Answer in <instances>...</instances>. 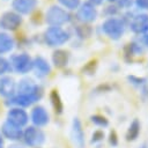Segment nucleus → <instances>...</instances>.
Instances as JSON below:
<instances>
[{
    "label": "nucleus",
    "instance_id": "1",
    "mask_svg": "<svg viewBox=\"0 0 148 148\" xmlns=\"http://www.w3.org/2000/svg\"><path fill=\"white\" fill-rule=\"evenodd\" d=\"M69 39V35L60 27H50L44 32V40L49 46H59Z\"/></svg>",
    "mask_w": 148,
    "mask_h": 148
},
{
    "label": "nucleus",
    "instance_id": "2",
    "mask_svg": "<svg viewBox=\"0 0 148 148\" xmlns=\"http://www.w3.org/2000/svg\"><path fill=\"white\" fill-rule=\"evenodd\" d=\"M102 30L103 32L109 36L111 39H119L124 31H125V23L123 20L117 18V17H109L105 20L102 24Z\"/></svg>",
    "mask_w": 148,
    "mask_h": 148
},
{
    "label": "nucleus",
    "instance_id": "3",
    "mask_svg": "<svg viewBox=\"0 0 148 148\" xmlns=\"http://www.w3.org/2000/svg\"><path fill=\"white\" fill-rule=\"evenodd\" d=\"M71 15L59 6H51L45 15V21L51 27H60L69 21Z\"/></svg>",
    "mask_w": 148,
    "mask_h": 148
},
{
    "label": "nucleus",
    "instance_id": "4",
    "mask_svg": "<svg viewBox=\"0 0 148 148\" xmlns=\"http://www.w3.org/2000/svg\"><path fill=\"white\" fill-rule=\"evenodd\" d=\"M10 67L20 74H25L34 68V61L27 53L15 54L10 58Z\"/></svg>",
    "mask_w": 148,
    "mask_h": 148
},
{
    "label": "nucleus",
    "instance_id": "5",
    "mask_svg": "<svg viewBox=\"0 0 148 148\" xmlns=\"http://www.w3.org/2000/svg\"><path fill=\"white\" fill-rule=\"evenodd\" d=\"M22 138L24 139V142L29 146V147H38L40 146L44 140H45V135L44 133L35 127V126H29L23 131V135Z\"/></svg>",
    "mask_w": 148,
    "mask_h": 148
},
{
    "label": "nucleus",
    "instance_id": "6",
    "mask_svg": "<svg viewBox=\"0 0 148 148\" xmlns=\"http://www.w3.org/2000/svg\"><path fill=\"white\" fill-rule=\"evenodd\" d=\"M17 90H18V94L31 95V96H35L37 99H40V97L43 96L42 87L36 84L31 79H22L18 82Z\"/></svg>",
    "mask_w": 148,
    "mask_h": 148
},
{
    "label": "nucleus",
    "instance_id": "7",
    "mask_svg": "<svg viewBox=\"0 0 148 148\" xmlns=\"http://www.w3.org/2000/svg\"><path fill=\"white\" fill-rule=\"evenodd\" d=\"M7 121L16 127H23L29 121L28 113L21 108H12L7 113Z\"/></svg>",
    "mask_w": 148,
    "mask_h": 148
},
{
    "label": "nucleus",
    "instance_id": "8",
    "mask_svg": "<svg viewBox=\"0 0 148 148\" xmlns=\"http://www.w3.org/2000/svg\"><path fill=\"white\" fill-rule=\"evenodd\" d=\"M22 23V17L20 16V14L15 13V12H6L2 14L1 18H0V25L1 28L6 29V30H16Z\"/></svg>",
    "mask_w": 148,
    "mask_h": 148
},
{
    "label": "nucleus",
    "instance_id": "9",
    "mask_svg": "<svg viewBox=\"0 0 148 148\" xmlns=\"http://www.w3.org/2000/svg\"><path fill=\"white\" fill-rule=\"evenodd\" d=\"M77 18L84 23H89L96 20L97 17V10L95 6H92L90 2H84L81 5V7L77 9Z\"/></svg>",
    "mask_w": 148,
    "mask_h": 148
},
{
    "label": "nucleus",
    "instance_id": "10",
    "mask_svg": "<svg viewBox=\"0 0 148 148\" xmlns=\"http://www.w3.org/2000/svg\"><path fill=\"white\" fill-rule=\"evenodd\" d=\"M130 28L135 34H143L148 30V14H136L130 21Z\"/></svg>",
    "mask_w": 148,
    "mask_h": 148
},
{
    "label": "nucleus",
    "instance_id": "11",
    "mask_svg": "<svg viewBox=\"0 0 148 148\" xmlns=\"http://www.w3.org/2000/svg\"><path fill=\"white\" fill-rule=\"evenodd\" d=\"M72 140L73 143L77 148H83L84 147V133L82 130L81 121L79 118H74L73 125H72Z\"/></svg>",
    "mask_w": 148,
    "mask_h": 148
},
{
    "label": "nucleus",
    "instance_id": "12",
    "mask_svg": "<svg viewBox=\"0 0 148 148\" xmlns=\"http://www.w3.org/2000/svg\"><path fill=\"white\" fill-rule=\"evenodd\" d=\"M1 132H2V135L10 140V141H17L22 138L23 135V132L20 127H16L12 124H9L8 121H5L1 126Z\"/></svg>",
    "mask_w": 148,
    "mask_h": 148
},
{
    "label": "nucleus",
    "instance_id": "13",
    "mask_svg": "<svg viewBox=\"0 0 148 148\" xmlns=\"http://www.w3.org/2000/svg\"><path fill=\"white\" fill-rule=\"evenodd\" d=\"M31 121L36 126H44L49 123V113L45 108L38 105L35 106L31 111Z\"/></svg>",
    "mask_w": 148,
    "mask_h": 148
},
{
    "label": "nucleus",
    "instance_id": "14",
    "mask_svg": "<svg viewBox=\"0 0 148 148\" xmlns=\"http://www.w3.org/2000/svg\"><path fill=\"white\" fill-rule=\"evenodd\" d=\"M37 5V0H14L13 8L17 14H29Z\"/></svg>",
    "mask_w": 148,
    "mask_h": 148
},
{
    "label": "nucleus",
    "instance_id": "15",
    "mask_svg": "<svg viewBox=\"0 0 148 148\" xmlns=\"http://www.w3.org/2000/svg\"><path fill=\"white\" fill-rule=\"evenodd\" d=\"M15 91V82L10 76L0 77V95L3 97H12Z\"/></svg>",
    "mask_w": 148,
    "mask_h": 148
},
{
    "label": "nucleus",
    "instance_id": "16",
    "mask_svg": "<svg viewBox=\"0 0 148 148\" xmlns=\"http://www.w3.org/2000/svg\"><path fill=\"white\" fill-rule=\"evenodd\" d=\"M32 61H34V67H35V69H36L37 76H40V77H42V76H45V75L50 74L51 67H50L49 62H47L43 57L38 56V57H36Z\"/></svg>",
    "mask_w": 148,
    "mask_h": 148
},
{
    "label": "nucleus",
    "instance_id": "17",
    "mask_svg": "<svg viewBox=\"0 0 148 148\" xmlns=\"http://www.w3.org/2000/svg\"><path fill=\"white\" fill-rule=\"evenodd\" d=\"M38 99L35 97V96H31V95H23V94H18V95H16V96H14L12 99H10V104H14V105H16V106H23V108H25V106H29V105H31L32 103H35V102H37Z\"/></svg>",
    "mask_w": 148,
    "mask_h": 148
},
{
    "label": "nucleus",
    "instance_id": "18",
    "mask_svg": "<svg viewBox=\"0 0 148 148\" xmlns=\"http://www.w3.org/2000/svg\"><path fill=\"white\" fill-rule=\"evenodd\" d=\"M68 58H69V54L65 50H56L52 53V62L58 68L65 67L68 62Z\"/></svg>",
    "mask_w": 148,
    "mask_h": 148
},
{
    "label": "nucleus",
    "instance_id": "19",
    "mask_svg": "<svg viewBox=\"0 0 148 148\" xmlns=\"http://www.w3.org/2000/svg\"><path fill=\"white\" fill-rule=\"evenodd\" d=\"M13 47H14L13 38L6 32H0V54L10 52Z\"/></svg>",
    "mask_w": 148,
    "mask_h": 148
},
{
    "label": "nucleus",
    "instance_id": "20",
    "mask_svg": "<svg viewBox=\"0 0 148 148\" xmlns=\"http://www.w3.org/2000/svg\"><path fill=\"white\" fill-rule=\"evenodd\" d=\"M139 134H140V123H139L138 119H134L131 123V125H130V127L127 130L126 139L128 141H133L139 136Z\"/></svg>",
    "mask_w": 148,
    "mask_h": 148
},
{
    "label": "nucleus",
    "instance_id": "21",
    "mask_svg": "<svg viewBox=\"0 0 148 148\" xmlns=\"http://www.w3.org/2000/svg\"><path fill=\"white\" fill-rule=\"evenodd\" d=\"M50 99H51V104H52L54 111H56L57 113H61L64 106H62V102H61L60 96H59V94L57 92V90H52V91H51V94H50Z\"/></svg>",
    "mask_w": 148,
    "mask_h": 148
},
{
    "label": "nucleus",
    "instance_id": "22",
    "mask_svg": "<svg viewBox=\"0 0 148 148\" xmlns=\"http://www.w3.org/2000/svg\"><path fill=\"white\" fill-rule=\"evenodd\" d=\"M124 52H125V58H127V57L132 58L133 56H136V54L142 53V49H141V46H140L139 44H136V43H130V44H127V45L125 46Z\"/></svg>",
    "mask_w": 148,
    "mask_h": 148
},
{
    "label": "nucleus",
    "instance_id": "23",
    "mask_svg": "<svg viewBox=\"0 0 148 148\" xmlns=\"http://www.w3.org/2000/svg\"><path fill=\"white\" fill-rule=\"evenodd\" d=\"M75 31H76V35H77L80 38H88L89 36H91L92 28H91L90 25L82 24V25H77V27L75 28Z\"/></svg>",
    "mask_w": 148,
    "mask_h": 148
},
{
    "label": "nucleus",
    "instance_id": "24",
    "mask_svg": "<svg viewBox=\"0 0 148 148\" xmlns=\"http://www.w3.org/2000/svg\"><path fill=\"white\" fill-rule=\"evenodd\" d=\"M90 119H91V121H92L95 125H97V126H99V127H106V126L109 125V120H108L105 117L101 116V114L91 116Z\"/></svg>",
    "mask_w": 148,
    "mask_h": 148
},
{
    "label": "nucleus",
    "instance_id": "25",
    "mask_svg": "<svg viewBox=\"0 0 148 148\" xmlns=\"http://www.w3.org/2000/svg\"><path fill=\"white\" fill-rule=\"evenodd\" d=\"M67 9H75L80 5V0H58Z\"/></svg>",
    "mask_w": 148,
    "mask_h": 148
},
{
    "label": "nucleus",
    "instance_id": "26",
    "mask_svg": "<svg viewBox=\"0 0 148 148\" xmlns=\"http://www.w3.org/2000/svg\"><path fill=\"white\" fill-rule=\"evenodd\" d=\"M12 67H10V64L7 59H5L3 57H0V75L5 74L6 72L10 71Z\"/></svg>",
    "mask_w": 148,
    "mask_h": 148
},
{
    "label": "nucleus",
    "instance_id": "27",
    "mask_svg": "<svg viewBox=\"0 0 148 148\" xmlns=\"http://www.w3.org/2000/svg\"><path fill=\"white\" fill-rule=\"evenodd\" d=\"M127 79L130 80L131 83L136 84V86H142V84H145V82H146V79H143V77H138V76H134V75H131V76H128Z\"/></svg>",
    "mask_w": 148,
    "mask_h": 148
},
{
    "label": "nucleus",
    "instance_id": "28",
    "mask_svg": "<svg viewBox=\"0 0 148 148\" xmlns=\"http://www.w3.org/2000/svg\"><path fill=\"white\" fill-rule=\"evenodd\" d=\"M104 138V132L103 131H95L92 133V136H91V142H98V141H102Z\"/></svg>",
    "mask_w": 148,
    "mask_h": 148
},
{
    "label": "nucleus",
    "instance_id": "29",
    "mask_svg": "<svg viewBox=\"0 0 148 148\" xmlns=\"http://www.w3.org/2000/svg\"><path fill=\"white\" fill-rule=\"evenodd\" d=\"M88 68H90L89 74H92V73L95 72V68H96V60H91V61H89V62L87 64V66L83 68V72L88 73Z\"/></svg>",
    "mask_w": 148,
    "mask_h": 148
},
{
    "label": "nucleus",
    "instance_id": "30",
    "mask_svg": "<svg viewBox=\"0 0 148 148\" xmlns=\"http://www.w3.org/2000/svg\"><path fill=\"white\" fill-rule=\"evenodd\" d=\"M135 5L139 8L148 9V0H135Z\"/></svg>",
    "mask_w": 148,
    "mask_h": 148
},
{
    "label": "nucleus",
    "instance_id": "31",
    "mask_svg": "<svg viewBox=\"0 0 148 148\" xmlns=\"http://www.w3.org/2000/svg\"><path fill=\"white\" fill-rule=\"evenodd\" d=\"M117 1H118V5L124 8H127L132 5V0H117Z\"/></svg>",
    "mask_w": 148,
    "mask_h": 148
},
{
    "label": "nucleus",
    "instance_id": "32",
    "mask_svg": "<svg viewBox=\"0 0 148 148\" xmlns=\"http://www.w3.org/2000/svg\"><path fill=\"white\" fill-rule=\"evenodd\" d=\"M110 143L112 146H117V143H118V139H117V135H116L114 132L110 133Z\"/></svg>",
    "mask_w": 148,
    "mask_h": 148
},
{
    "label": "nucleus",
    "instance_id": "33",
    "mask_svg": "<svg viewBox=\"0 0 148 148\" xmlns=\"http://www.w3.org/2000/svg\"><path fill=\"white\" fill-rule=\"evenodd\" d=\"M106 14H110V15H112V14H116L117 13V8L114 7V6H109V7H106V12H105Z\"/></svg>",
    "mask_w": 148,
    "mask_h": 148
},
{
    "label": "nucleus",
    "instance_id": "34",
    "mask_svg": "<svg viewBox=\"0 0 148 148\" xmlns=\"http://www.w3.org/2000/svg\"><path fill=\"white\" fill-rule=\"evenodd\" d=\"M142 42H143V44H145V45L148 47V30L143 32V36H142Z\"/></svg>",
    "mask_w": 148,
    "mask_h": 148
},
{
    "label": "nucleus",
    "instance_id": "35",
    "mask_svg": "<svg viewBox=\"0 0 148 148\" xmlns=\"http://www.w3.org/2000/svg\"><path fill=\"white\" fill-rule=\"evenodd\" d=\"M89 2H90L92 6H95V5H101V3L103 2V0H89Z\"/></svg>",
    "mask_w": 148,
    "mask_h": 148
},
{
    "label": "nucleus",
    "instance_id": "36",
    "mask_svg": "<svg viewBox=\"0 0 148 148\" xmlns=\"http://www.w3.org/2000/svg\"><path fill=\"white\" fill-rule=\"evenodd\" d=\"M0 148H3V140H2L1 135H0Z\"/></svg>",
    "mask_w": 148,
    "mask_h": 148
},
{
    "label": "nucleus",
    "instance_id": "37",
    "mask_svg": "<svg viewBox=\"0 0 148 148\" xmlns=\"http://www.w3.org/2000/svg\"><path fill=\"white\" fill-rule=\"evenodd\" d=\"M108 1H111L112 2V1H117V0H108Z\"/></svg>",
    "mask_w": 148,
    "mask_h": 148
}]
</instances>
